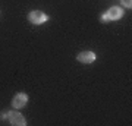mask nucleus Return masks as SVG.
Listing matches in <instances>:
<instances>
[{"mask_svg":"<svg viewBox=\"0 0 132 126\" xmlns=\"http://www.w3.org/2000/svg\"><path fill=\"white\" fill-rule=\"evenodd\" d=\"M122 5L125 6V7H129V9H131L132 7V0H122Z\"/></svg>","mask_w":132,"mask_h":126,"instance_id":"obj_6","label":"nucleus"},{"mask_svg":"<svg viewBox=\"0 0 132 126\" xmlns=\"http://www.w3.org/2000/svg\"><path fill=\"white\" fill-rule=\"evenodd\" d=\"M7 117H9V122L15 126H25L27 125L25 117L22 116L18 110H15V112H7Z\"/></svg>","mask_w":132,"mask_h":126,"instance_id":"obj_2","label":"nucleus"},{"mask_svg":"<svg viewBox=\"0 0 132 126\" xmlns=\"http://www.w3.org/2000/svg\"><path fill=\"white\" fill-rule=\"evenodd\" d=\"M27 103H28V95L25 93H18L13 98H12V107H15L16 110L25 107Z\"/></svg>","mask_w":132,"mask_h":126,"instance_id":"obj_3","label":"nucleus"},{"mask_svg":"<svg viewBox=\"0 0 132 126\" xmlns=\"http://www.w3.org/2000/svg\"><path fill=\"white\" fill-rule=\"evenodd\" d=\"M101 21H103V22H107L109 19H107V16H106V13L104 15H101Z\"/></svg>","mask_w":132,"mask_h":126,"instance_id":"obj_7","label":"nucleus"},{"mask_svg":"<svg viewBox=\"0 0 132 126\" xmlns=\"http://www.w3.org/2000/svg\"><path fill=\"white\" fill-rule=\"evenodd\" d=\"M106 16H107L109 21H118V19H120L123 16V9L119 7V6H112L106 12Z\"/></svg>","mask_w":132,"mask_h":126,"instance_id":"obj_4","label":"nucleus"},{"mask_svg":"<svg viewBox=\"0 0 132 126\" xmlns=\"http://www.w3.org/2000/svg\"><path fill=\"white\" fill-rule=\"evenodd\" d=\"M28 21L34 25H41V23L48 21V16L41 10H31L28 13Z\"/></svg>","mask_w":132,"mask_h":126,"instance_id":"obj_1","label":"nucleus"},{"mask_svg":"<svg viewBox=\"0 0 132 126\" xmlns=\"http://www.w3.org/2000/svg\"><path fill=\"white\" fill-rule=\"evenodd\" d=\"M95 59H97V56H95L94 52H82L76 56V60L81 62V63H87V65L88 63H93Z\"/></svg>","mask_w":132,"mask_h":126,"instance_id":"obj_5","label":"nucleus"}]
</instances>
